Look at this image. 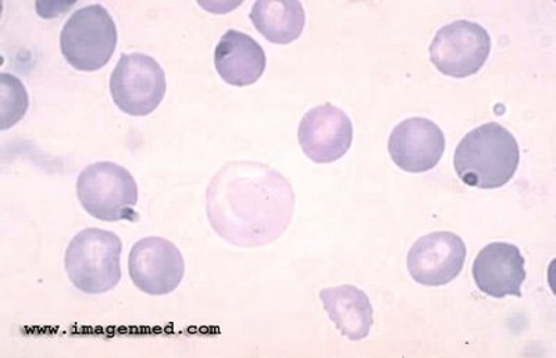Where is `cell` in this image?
<instances>
[{"mask_svg":"<svg viewBox=\"0 0 556 358\" xmlns=\"http://www.w3.org/2000/svg\"><path fill=\"white\" fill-rule=\"evenodd\" d=\"M290 182L262 163L232 162L213 177L206 192L208 222L238 247H262L286 232L294 214Z\"/></svg>","mask_w":556,"mask_h":358,"instance_id":"1","label":"cell"},{"mask_svg":"<svg viewBox=\"0 0 556 358\" xmlns=\"http://www.w3.org/2000/svg\"><path fill=\"white\" fill-rule=\"evenodd\" d=\"M323 307L342 336L366 340L374 327V307L364 291L354 285L327 287L319 293Z\"/></svg>","mask_w":556,"mask_h":358,"instance_id":"14","label":"cell"},{"mask_svg":"<svg viewBox=\"0 0 556 358\" xmlns=\"http://www.w3.org/2000/svg\"><path fill=\"white\" fill-rule=\"evenodd\" d=\"M215 66L228 86L248 87L265 73L266 54L250 35L228 29L217 43Z\"/></svg>","mask_w":556,"mask_h":358,"instance_id":"13","label":"cell"},{"mask_svg":"<svg viewBox=\"0 0 556 358\" xmlns=\"http://www.w3.org/2000/svg\"><path fill=\"white\" fill-rule=\"evenodd\" d=\"M491 52V38L480 24L458 20L435 34L430 60L435 68L452 78H468L483 68Z\"/></svg>","mask_w":556,"mask_h":358,"instance_id":"7","label":"cell"},{"mask_svg":"<svg viewBox=\"0 0 556 358\" xmlns=\"http://www.w3.org/2000/svg\"><path fill=\"white\" fill-rule=\"evenodd\" d=\"M466 261V245L452 232H433L417 239L408 253L412 280L425 286H444L456 280Z\"/></svg>","mask_w":556,"mask_h":358,"instance_id":"9","label":"cell"},{"mask_svg":"<svg viewBox=\"0 0 556 358\" xmlns=\"http://www.w3.org/2000/svg\"><path fill=\"white\" fill-rule=\"evenodd\" d=\"M250 17L253 26L267 41L278 44L296 41L304 33L306 22L304 7L295 0H261L253 4Z\"/></svg>","mask_w":556,"mask_h":358,"instance_id":"15","label":"cell"},{"mask_svg":"<svg viewBox=\"0 0 556 358\" xmlns=\"http://www.w3.org/2000/svg\"><path fill=\"white\" fill-rule=\"evenodd\" d=\"M166 91V74L148 54H123L114 67L111 77L113 102L128 116L146 117L155 112Z\"/></svg>","mask_w":556,"mask_h":358,"instance_id":"6","label":"cell"},{"mask_svg":"<svg viewBox=\"0 0 556 358\" xmlns=\"http://www.w3.org/2000/svg\"><path fill=\"white\" fill-rule=\"evenodd\" d=\"M520 151L513 133L501 124L475 128L456 148L454 167L462 182L479 189H496L514 178Z\"/></svg>","mask_w":556,"mask_h":358,"instance_id":"2","label":"cell"},{"mask_svg":"<svg viewBox=\"0 0 556 358\" xmlns=\"http://www.w3.org/2000/svg\"><path fill=\"white\" fill-rule=\"evenodd\" d=\"M526 260L520 248L513 243L494 242L476 257L471 273L476 286L484 295L503 298L521 296L526 280Z\"/></svg>","mask_w":556,"mask_h":358,"instance_id":"12","label":"cell"},{"mask_svg":"<svg viewBox=\"0 0 556 358\" xmlns=\"http://www.w3.org/2000/svg\"><path fill=\"white\" fill-rule=\"evenodd\" d=\"M128 272L139 291L163 296L180 286L186 263L178 247L167 239L143 238L131 248Z\"/></svg>","mask_w":556,"mask_h":358,"instance_id":"8","label":"cell"},{"mask_svg":"<svg viewBox=\"0 0 556 358\" xmlns=\"http://www.w3.org/2000/svg\"><path fill=\"white\" fill-rule=\"evenodd\" d=\"M77 197L84 210L99 221H137L138 187L126 168L99 162L84 168L77 179Z\"/></svg>","mask_w":556,"mask_h":358,"instance_id":"4","label":"cell"},{"mask_svg":"<svg viewBox=\"0 0 556 358\" xmlns=\"http://www.w3.org/2000/svg\"><path fill=\"white\" fill-rule=\"evenodd\" d=\"M298 141L312 162L327 164L340 161L354 141V126L341 108L327 103L312 108L301 119Z\"/></svg>","mask_w":556,"mask_h":358,"instance_id":"10","label":"cell"},{"mask_svg":"<svg viewBox=\"0 0 556 358\" xmlns=\"http://www.w3.org/2000/svg\"><path fill=\"white\" fill-rule=\"evenodd\" d=\"M116 47V24L101 4L77 10L62 29L61 51L70 66L78 72L103 68L111 62Z\"/></svg>","mask_w":556,"mask_h":358,"instance_id":"5","label":"cell"},{"mask_svg":"<svg viewBox=\"0 0 556 358\" xmlns=\"http://www.w3.org/2000/svg\"><path fill=\"white\" fill-rule=\"evenodd\" d=\"M123 243L116 233L88 228L70 242L64 258L68 280L87 295H103L122 280Z\"/></svg>","mask_w":556,"mask_h":358,"instance_id":"3","label":"cell"},{"mask_svg":"<svg viewBox=\"0 0 556 358\" xmlns=\"http://www.w3.org/2000/svg\"><path fill=\"white\" fill-rule=\"evenodd\" d=\"M2 79V129L16 126L26 116L28 94L18 78L3 73Z\"/></svg>","mask_w":556,"mask_h":358,"instance_id":"16","label":"cell"},{"mask_svg":"<svg viewBox=\"0 0 556 358\" xmlns=\"http://www.w3.org/2000/svg\"><path fill=\"white\" fill-rule=\"evenodd\" d=\"M444 151L443 129L429 118H408L392 129L389 152L401 170L415 174L433 170Z\"/></svg>","mask_w":556,"mask_h":358,"instance_id":"11","label":"cell"}]
</instances>
